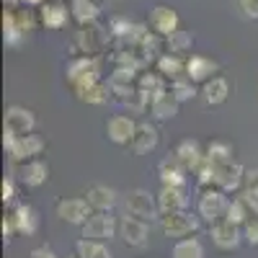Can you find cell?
Here are the masks:
<instances>
[{
    "instance_id": "1",
    "label": "cell",
    "mask_w": 258,
    "mask_h": 258,
    "mask_svg": "<svg viewBox=\"0 0 258 258\" xmlns=\"http://www.w3.org/2000/svg\"><path fill=\"white\" fill-rule=\"evenodd\" d=\"M111 41L114 39L109 29H103L98 24H85L70 39V54L73 57H98L103 54V49H109Z\"/></svg>"
},
{
    "instance_id": "2",
    "label": "cell",
    "mask_w": 258,
    "mask_h": 258,
    "mask_svg": "<svg viewBox=\"0 0 258 258\" xmlns=\"http://www.w3.org/2000/svg\"><path fill=\"white\" fill-rule=\"evenodd\" d=\"M64 80L70 83V88L78 93L88 85L103 80V59L98 57H73L64 68Z\"/></svg>"
},
{
    "instance_id": "3",
    "label": "cell",
    "mask_w": 258,
    "mask_h": 258,
    "mask_svg": "<svg viewBox=\"0 0 258 258\" xmlns=\"http://www.w3.org/2000/svg\"><path fill=\"white\" fill-rule=\"evenodd\" d=\"M227 191H222L220 186H207L199 194V202H197V214L204 222H220L225 220V212H227Z\"/></svg>"
},
{
    "instance_id": "4",
    "label": "cell",
    "mask_w": 258,
    "mask_h": 258,
    "mask_svg": "<svg viewBox=\"0 0 258 258\" xmlns=\"http://www.w3.org/2000/svg\"><path fill=\"white\" fill-rule=\"evenodd\" d=\"M199 222H202V217L199 214H191L188 209L168 212V214H160L158 217V225H160L165 238H188L191 232L199 230Z\"/></svg>"
},
{
    "instance_id": "5",
    "label": "cell",
    "mask_w": 258,
    "mask_h": 258,
    "mask_svg": "<svg viewBox=\"0 0 258 258\" xmlns=\"http://www.w3.org/2000/svg\"><path fill=\"white\" fill-rule=\"evenodd\" d=\"M124 209H126V214H132V217H140V220L153 222V220L160 217L158 194H150V191H145V188L129 191L126 199H124Z\"/></svg>"
},
{
    "instance_id": "6",
    "label": "cell",
    "mask_w": 258,
    "mask_h": 258,
    "mask_svg": "<svg viewBox=\"0 0 258 258\" xmlns=\"http://www.w3.org/2000/svg\"><path fill=\"white\" fill-rule=\"evenodd\" d=\"M83 235L80 238H91V240H111L119 232V222L116 217H111V212H93L88 220L80 225Z\"/></svg>"
},
{
    "instance_id": "7",
    "label": "cell",
    "mask_w": 258,
    "mask_h": 258,
    "mask_svg": "<svg viewBox=\"0 0 258 258\" xmlns=\"http://www.w3.org/2000/svg\"><path fill=\"white\" fill-rule=\"evenodd\" d=\"M70 18H73V11L68 8L64 0H44V3L39 6V24L49 31L64 29Z\"/></svg>"
},
{
    "instance_id": "8",
    "label": "cell",
    "mask_w": 258,
    "mask_h": 258,
    "mask_svg": "<svg viewBox=\"0 0 258 258\" xmlns=\"http://www.w3.org/2000/svg\"><path fill=\"white\" fill-rule=\"evenodd\" d=\"M54 212H57V217L62 222H68V225H83L93 214V207L88 204V199H85V197H70V199L64 197V199L57 202Z\"/></svg>"
},
{
    "instance_id": "9",
    "label": "cell",
    "mask_w": 258,
    "mask_h": 258,
    "mask_svg": "<svg viewBox=\"0 0 258 258\" xmlns=\"http://www.w3.org/2000/svg\"><path fill=\"white\" fill-rule=\"evenodd\" d=\"M13 173H16L18 183L36 188L49 178V165L39 158H31V160H24V163H13Z\"/></svg>"
},
{
    "instance_id": "10",
    "label": "cell",
    "mask_w": 258,
    "mask_h": 258,
    "mask_svg": "<svg viewBox=\"0 0 258 258\" xmlns=\"http://www.w3.org/2000/svg\"><path fill=\"white\" fill-rule=\"evenodd\" d=\"M119 238L124 240V245L129 248H145L147 245V238H150V227H147V220H140V217H126L119 220Z\"/></svg>"
},
{
    "instance_id": "11",
    "label": "cell",
    "mask_w": 258,
    "mask_h": 258,
    "mask_svg": "<svg viewBox=\"0 0 258 258\" xmlns=\"http://www.w3.org/2000/svg\"><path fill=\"white\" fill-rule=\"evenodd\" d=\"M147 26L165 39V36L176 34L181 29V18H178L176 8H170V6H155V8H150Z\"/></svg>"
},
{
    "instance_id": "12",
    "label": "cell",
    "mask_w": 258,
    "mask_h": 258,
    "mask_svg": "<svg viewBox=\"0 0 258 258\" xmlns=\"http://www.w3.org/2000/svg\"><path fill=\"white\" fill-rule=\"evenodd\" d=\"M209 238H212V243L217 245L220 250H235V248L240 245V240H245L240 225H232L227 220L212 222L209 225Z\"/></svg>"
},
{
    "instance_id": "13",
    "label": "cell",
    "mask_w": 258,
    "mask_h": 258,
    "mask_svg": "<svg viewBox=\"0 0 258 258\" xmlns=\"http://www.w3.org/2000/svg\"><path fill=\"white\" fill-rule=\"evenodd\" d=\"M214 186H220L222 191H238L245 186V168L238 160H230L222 165H214Z\"/></svg>"
},
{
    "instance_id": "14",
    "label": "cell",
    "mask_w": 258,
    "mask_h": 258,
    "mask_svg": "<svg viewBox=\"0 0 258 258\" xmlns=\"http://www.w3.org/2000/svg\"><path fill=\"white\" fill-rule=\"evenodd\" d=\"M41 153H44V140L36 137L34 132H31V135H18L16 142L11 145V150H8V155H11L13 163L31 160V158H36V155H41Z\"/></svg>"
},
{
    "instance_id": "15",
    "label": "cell",
    "mask_w": 258,
    "mask_h": 258,
    "mask_svg": "<svg viewBox=\"0 0 258 258\" xmlns=\"http://www.w3.org/2000/svg\"><path fill=\"white\" fill-rule=\"evenodd\" d=\"M217 73H220V64L214 62L212 57H204V54H188L186 57V78L194 80L197 85L207 83Z\"/></svg>"
},
{
    "instance_id": "16",
    "label": "cell",
    "mask_w": 258,
    "mask_h": 258,
    "mask_svg": "<svg viewBox=\"0 0 258 258\" xmlns=\"http://www.w3.org/2000/svg\"><path fill=\"white\" fill-rule=\"evenodd\" d=\"M135 129H137V121L126 114H114L106 121V137H109L114 145H129L135 137Z\"/></svg>"
},
{
    "instance_id": "17",
    "label": "cell",
    "mask_w": 258,
    "mask_h": 258,
    "mask_svg": "<svg viewBox=\"0 0 258 258\" xmlns=\"http://www.w3.org/2000/svg\"><path fill=\"white\" fill-rule=\"evenodd\" d=\"M160 142V135H158V126L150 124V121H137V129H135V137L129 142L135 155H145V153H153Z\"/></svg>"
},
{
    "instance_id": "18",
    "label": "cell",
    "mask_w": 258,
    "mask_h": 258,
    "mask_svg": "<svg viewBox=\"0 0 258 258\" xmlns=\"http://www.w3.org/2000/svg\"><path fill=\"white\" fill-rule=\"evenodd\" d=\"M3 126L13 129L16 135H31L34 126H36V116H34L31 109H24V106H8Z\"/></svg>"
},
{
    "instance_id": "19",
    "label": "cell",
    "mask_w": 258,
    "mask_h": 258,
    "mask_svg": "<svg viewBox=\"0 0 258 258\" xmlns=\"http://www.w3.org/2000/svg\"><path fill=\"white\" fill-rule=\"evenodd\" d=\"M186 173H188L186 165L176 155H168L158 165V178L163 186H186Z\"/></svg>"
},
{
    "instance_id": "20",
    "label": "cell",
    "mask_w": 258,
    "mask_h": 258,
    "mask_svg": "<svg viewBox=\"0 0 258 258\" xmlns=\"http://www.w3.org/2000/svg\"><path fill=\"white\" fill-rule=\"evenodd\" d=\"M158 207H160V214L188 209L186 188H183V186H163V188L158 191Z\"/></svg>"
},
{
    "instance_id": "21",
    "label": "cell",
    "mask_w": 258,
    "mask_h": 258,
    "mask_svg": "<svg viewBox=\"0 0 258 258\" xmlns=\"http://www.w3.org/2000/svg\"><path fill=\"white\" fill-rule=\"evenodd\" d=\"M155 70H158L168 83H173V80H178V78L186 75V57L173 54V52H163V54L155 59Z\"/></svg>"
},
{
    "instance_id": "22",
    "label": "cell",
    "mask_w": 258,
    "mask_h": 258,
    "mask_svg": "<svg viewBox=\"0 0 258 258\" xmlns=\"http://www.w3.org/2000/svg\"><path fill=\"white\" fill-rule=\"evenodd\" d=\"M202 98H204V103L207 106H220V103H225L227 101V96H230V83H227V78H222V75H214V78H209L207 83H202Z\"/></svg>"
},
{
    "instance_id": "23",
    "label": "cell",
    "mask_w": 258,
    "mask_h": 258,
    "mask_svg": "<svg viewBox=\"0 0 258 258\" xmlns=\"http://www.w3.org/2000/svg\"><path fill=\"white\" fill-rule=\"evenodd\" d=\"M168 80L155 70V73H140V78H137V88L145 93V98H147V103L153 106V101L155 98H160L165 91H168Z\"/></svg>"
},
{
    "instance_id": "24",
    "label": "cell",
    "mask_w": 258,
    "mask_h": 258,
    "mask_svg": "<svg viewBox=\"0 0 258 258\" xmlns=\"http://www.w3.org/2000/svg\"><path fill=\"white\" fill-rule=\"evenodd\" d=\"M173 155L186 165V170H197V168L207 160V150H204L199 142H194V140H183V142L173 150Z\"/></svg>"
},
{
    "instance_id": "25",
    "label": "cell",
    "mask_w": 258,
    "mask_h": 258,
    "mask_svg": "<svg viewBox=\"0 0 258 258\" xmlns=\"http://www.w3.org/2000/svg\"><path fill=\"white\" fill-rule=\"evenodd\" d=\"M11 214H13V220H16V230L21 235H34L39 230V212L31 204H18Z\"/></svg>"
},
{
    "instance_id": "26",
    "label": "cell",
    "mask_w": 258,
    "mask_h": 258,
    "mask_svg": "<svg viewBox=\"0 0 258 258\" xmlns=\"http://www.w3.org/2000/svg\"><path fill=\"white\" fill-rule=\"evenodd\" d=\"M85 199L93 207V212H111L116 207V191L109 186H91Z\"/></svg>"
},
{
    "instance_id": "27",
    "label": "cell",
    "mask_w": 258,
    "mask_h": 258,
    "mask_svg": "<svg viewBox=\"0 0 258 258\" xmlns=\"http://www.w3.org/2000/svg\"><path fill=\"white\" fill-rule=\"evenodd\" d=\"M75 96H78L83 103H91V106H103V103H109V101L114 98V91H111V83H103V80H98V83L88 85V88L78 91Z\"/></svg>"
},
{
    "instance_id": "28",
    "label": "cell",
    "mask_w": 258,
    "mask_h": 258,
    "mask_svg": "<svg viewBox=\"0 0 258 258\" xmlns=\"http://www.w3.org/2000/svg\"><path fill=\"white\" fill-rule=\"evenodd\" d=\"M70 11H73V21H78L80 26L96 24L101 16L98 0H70Z\"/></svg>"
},
{
    "instance_id": "29",
    "label": "cell",
    "mask_w": 258,
    "mask_h": 258,
    "mask_svg": "<svg viewBox=\"0 0 258 258\" xmlns=\"http://www.w3.org/2000/svg\"><path fill=\"white\" fill-rule=\"evenodd\" d=\"M75 255L78 258H114L111 248L103 240H91V238H80L75 243Z\"/></svg>"
},
{
    "instance_id": "30",
    "label": "cell",
    "mask_w": 258,
    "mask_h": 258,
    "mask_svg": "<svg viewBox=\"0 0 258 258\" xmlns=\"http://www.w3.org/2000/svg\"><path fill=\"white\" fill-rule=\"evenodd\" d=\"M178 106H181V101L170 93V88L160 96V98H155L153 101V106H150V111H153V116L155 119H173L176 114H178Z\"/></svg>"
},
{
    "instance_id": "31",
    "label": "cell",
    "mask_w": 258,
    "mask_h": 258,
    "mask_svg": "<svg viewBox=\"0 0 258 258\" xmlns=\"http://www.w3.org/2000/svg\"><path fill=\"white\" fill-rule=\"evenodd\" d=\"M170 258H204V245L199 238H181L170 248Z\"/></svg>"
},
{
    "instance_id": "32",
    "label": "cell",
    "mask_w": 258,
    "mask_h": 258,
    "mask_svg": "<svg viewBox=\"0 0 258 258\" xmlns=\"http://www.w3.org/2000/svg\"><path fill=\"white\" fill-rule=\"evenodd\" d=\"M191 44H194V36L188 34V31H176V34H170V36H165V52H173V54H191Z\"/></svg>"
},
{
    "instance_id": "33",
    "label": "cell",
    "mask_w": 258,
    "mask_h": 258,
    "mask_svg": "<svg viewBox=\"0 0 258 258\" xmlns=\"http://www.w3.org/2000/svg\"><path fill=\"white\" fill-rule=\"evenodd\" d=\"M250 209H248V204L243 202V197H240V194H238V197H235V199H230V204H227V212H225V220L227 222H232V225H245L248 220H250Z\"/></svg>"
},
{
    "instance_id": "34",
    "label": "cell",
    "mask_w": 258,
    "mask_h": 258,
    "mask_svg": "<svg viewBox=\"0 0 258 258\" xmlns=\"http://www.w3.org/2000/svg\"><path fill=\"white\" fill-rule=\"evenodd\" d=\"M204 150H207V160L214 163V165H222V163L235 160V150H232V145H227V142L214 140V142H209Z\"/></svg>"
},
{
    "instance_id": "35",
    "label": "cell",
    "mask_w": 258,
    "mask_h": 258,
    "mask_svg": "<svg viewBox=\"0 0 258 258\" xmlns=\"http://www.w3.org/2000/svg\"><path fill=\"white\" fill-rule=\"evenodd\" d=\"M168 88H170V93H173V96H176L181 103L191 101L194 96L199 93V91H197V83H194V80H188L186 75H183V78H178V80H173V83L168 85Z\"/></svg>"
},
{
    "instance_id": "36",
    "label": "cell",
    "mask_w": 258,
    "mask_h": 258,
    "mask_svg": "<svg viewBox=\"0 0 258 258\" xmlns=\"http://www.w3.org/2000/svg\"><path fill=\"white\" fill-rule=\"evenodd\" d=\"M16 24H18V29L24 31V34H29V31H34V26L39 24V16H34V13L26 11V8H16Z\"/></svg>"
},
{
    "instance_id": "37",
    "label": "cell",
    "mask_w": 258,
    "mask_h": 258,
    "mask_svg": "<svg viewBox=\"0 0 258 258\" xmlns=\"http://www.w3.org/2000/svg\"><path fill=\"white\" fill-rule=\"evenodd\" d=\"M197 183L202 186V188H207V186H214V163H209V160H204L197 170Z\"/></svg>"
},
{
    "instance_id": "38",
    "label": "cell",
    "mask_w": 258,
    "mask_h": 258,
    "mask_svg": "<svg viewBox=\"0 0 258 258\" xmlns=\"http://www.w3.org/2000/svg\"><path fill=\"white\" fill-rule=\"evenodd\" d=\"M240 197H243V202L248 204V209H250L253 214H258V186H245V188L240 191Z\"/></svg>"
},
{
    "instance_id": "39",
    "label": "cell",
    "mask_w": 258,
    "mask_h": 258,
    "mask_svg": "<svg viewBox=\"0 0 258 258\" xmlns=\"http://www.w3.org/2000/svg\"><path fill=\"white\" fill-rule=\"evenodd\" d=\"M243 238H245L250 245H258V214L243 225Z\"/></svg>"
},
{
    "instance_id": "40",
    "label": "cell",
    "mask_w": 258,
    "mask_h": 258,
    "mask_svg": "<svg viewBox=\"0 0 258 258\" xmlns=\"http://www.w3.org/2000/svg\"><path fill=\"white\" fill-rule=\"evenodd\" d=\"M0 191H3V204H11L16 199V178H6Z\"/></svg>"
},
{
    "instance_id": "41",
    "label": "cell",
    "mask_w": 258,
    "mask_h": 258,
    "mask_svg": "<svg viewBox=\"0 0 258 258\" xmlns=\"http://www.w3.org/2000/svg\"><path fill=\"white\" fill-rule=\"evenodd\" d=\"M238 6L248 18H258V0H238Z\"/></svg>"
},
{
    "instance_id": "42",
    "label": "cell",
    "mask_w": 258,
    "mask_h": 258,
    "mask_svg": "<svg viewBox=\"0 0 258 258\" xmlns=\"http://www.w3.org/2000/svg\"><path fill=\"white\" fill-rule=\"evenodd\" d=\"M0 230H3V238L8 240L11 238V235H16L18 230H16V220H13V214H6V217H3V227H0Z\"/></svg>"
},
{
    "instance_id": "43",
    "label": "cell",
    "mask_w": 258,
    "mask_h": 258,
    "mask_svg": "<svg viewBox=\"0 0 258 258\" xmlns=\"http://www.w3.org/2000/svg\"><path fill=\"white\" fill-rule=\"evenodd\" d=\"M29 258H57V253L52 248H34L29 253Z\"/></svg>"
},
{
    "instance_id": "44",
    "label": "cell",
    "mask_w": 258,
    "mask_h": 258,
    "mask_svg": "<svg viewBox=\"0 0 258 258\" xmlns=\"http://www.w3.org/2000/svg\"><path fill=\"white\" fill-rule=\"evenodd\" d=\"M245 186H258V168H245Z\"/></svg>"
},
{
    "instance_id": "45",
    "label": "cell",
    "mask_w": 258,
    "mask_h": 258,
    "mask_svg": "<svg viewBox=\"0 0 258 258\" xmlns=\"http://www.w3.org/2000/svg\"><path fill=\"white\" fill-rule=\"evenodd\" d=\"M18 3H24V0H6L8 8H18Z\"/></svg>"
},
{
    "instance_id": "46",
    "label": "cell",
    "mask_w": 258,
    "mask_h": 258,
    "mask_svg": "<svg viewBox=\"0 0 258 258\" xmlns=\"http://www.w3.org/2000/svg\"><path fill=\"white\" fill-rule=\"evenodd\" d=\"M24 3H26V6H41L44 0H24Z\"/></svg>"
},
{
    "instance_id": "47",
    "label": "cell",
    "mask_w": 258,
    "mask_h": 258,
    "mask_svg": "<svg viewBox=\"0 0 258 258\" xmlns=\"http://www.w3.org/2000/svg\"><path fill=\"white\" fill-rule=\"evenodd\" d=\"M114 3H124V0H114Z\"/></svg>"
},
{
    "instance_id": "48",
    "label": "cell",
    "mask_w": 258,
    "mask_h": 258,
    "mask_svg": "<svg viewBox=\"0 0 258 258\" xmlns=\"http://www.w3.org/2000/svg\"><path fill=\"white\" fill-rule=\"evenodd\" d=\"M75 258H78V255H75Z\"/></svg>"
}]
</instances>
